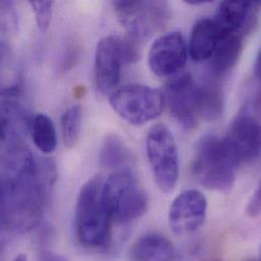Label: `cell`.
Returning a JSON list of instances; mask_svg holds the SVG:
<instances>
[{"label": "cell", "instance_id": "277c9868", "mask_svg": "<svg viewBox=\"0 0 261 261\" xmlns=\"http://www.w3.org/2000/svg\"><path fill=\"white\" fill-rule=\"evenodd\" d=\"M140 50L136 39L107 36L100 40L95 56V81L102 95H111L118 85L124 63L139 59Z\"/></svg>", "mask_w": 261, "mask_h": 261}, {"label": "cell", "instance_id": "ba28073f", "mask_svg": "<svg viewBox=\"0 0 261 261\" xmlns=\"http://www.w3.org/2000/svg\"><path fill=\"white\" fill-rule=\"evenodd\" d=\"M166 99L171 114L185 129L197 127L201 119V91L190 73L181 74L169 83Z\"/></svg>", "mask_w": 261, "mask_h": 261}, {"label": "cell", "instance_id": "30bf717a", "mask_svg": "<svg viewBox=\"0 0 261 261\" xmlns=\"http://www.w3.org/2000/svg\"><path fill=\"white\" fill-rule=\"evenodd\" d=\"M207 201L198 190L190 189L179 194L169 211V225L176 235L196 232L206 218Z\"/></svg>", "mask_w": 261, "mask_h": 261}, {"label": "cell", "instance_id": "8992f818", "mask_svg": "<svg viewBox=\"0 0 261 261\" xmlns=\"http://www.w3.org/2000/svg\"><path fill=\"white\" fill-rule=\"evenodd\" d=\"M146 151L158 187L164 193L173 192L179 177V159L175 138L166 125L158 124L149 130Z\"/></svg>", "mask_w": 261, "mask_h": 261}, {"label": "cell", "instance_id": "603a6c76", "mask_svg": "<svg viewBox=\"0 0 261 261\" xmlns=\"http://www.w3.org/2000/svg\"><path fill=\"white\" fill-rule=\"evenodd\" d=\"M77 59H79V48L75 45L68 46L62 58V63H61L62 69L67 70L71 68L75 64Z\"/></svg>", "mask_w": 261, "mask_h": 261}, {"label": "cell", "instance_id": "ffe728a7", "mask_svg": "<svg viewBox=\"0 0 261 261\" xmlns=\"http://www.w3.org/2000/svg\"><path fill=\"white\" fill-rule=\"evenodd\" d=\"M83 119V108L80 105H74L66 109L61 116V132L64 144L71 148L79 141Z\"/></svg>", "mask_w": 261, "mask_h": 261}, {"label": "cell", "instance_id": "3957f363", "mask_svg": "<svg viewBox=\"0 0 261 261\" xmlns=\"http://www.w3.org/2000/svg\"><path fill=\"white\" fill-rule=\"evenodd\" d=\"M102 199L112 221L127 224L147 210V195L129 169L113 172L102 187Z\"/></svg>", "mask_w": 261, "mask_h": 261}, {"label": "cell", "instance_id": "9a60e30c", "mask_svg": "<svg viewBox=\"0 0 261 261\" xmlns=\"http://www.w3.org/2000/svg\"><path fill=\"white\" fill-rule=\"evenodd\" d=\"M222 35L214 19L204 17L194 24L190 37V55L196 62L211 59Z\"/></svg>", "mask_w": 261, "mask_h": 261}, {"label": "cell", "instance_id": "4fadbf2b", "mask_svg": "<svg viewBox=\"0 0 261 261\" xmlns=\"http://www.w3.org/2000/svg\"><path fill=\"white\" fill-rule=\"evenodd\" d=\"M32 118L19 104L5 101L0 103V142L18 144L20 137L31 127Z\"/></svg>", "mask_w": 261, "mask_h": 261}, {"label": "cell", "instance_id": "d4e9b609", "mask_svg": "<svg viewBox=\"0 0 261 261\" xmlns=\"http://www.w3.org/2000/svg\"><path fill=\"white\" fill-rule=\"evenodd\" d=\"M260 64H261V57L260 52L258 53L256 60H255V64H254V75L259 80L260 79Z\"/></svg>", "mask_w": 261, "mask_h": 261}, {"label": "cell", "instance_id": "9c48e42d", "mask_svg": "<svg viewBox=\"0 0 261 261\" xmlns=\"http://www.w3.org/2000/svg\"><path fill=\"white\" fill-rule=\"evenodd\" d=\"M239 166L253 163L260 155V124L252 113L244 108L232 122L224 137Z\"/></svg>", "mask_w": 261, "mask_h": 261}, {"label": "cell", "instance_id": "7a4b0ae2", "mask_svg": "<svg viewBox=\"0 0 261 261\" xmlns=\"http://www.w3.org/2000/svg\"><path fill=\"white\" fill-rule=\"evenodd\" d=\"M103 179L97 175L81 188L75 206V231L82 245L106 247L111 240L112 220L102 199Z\"/></svg>", "mask_w": 261, "mask_h": 261}, {"label": "cell", "instance_id": "2e32d148", "mask_svg": "<svg viewBox=\"0 0 261 261\" xmlns=\"http://www.w3.org/2000/svg\"><path fill=\"white\" fill-rule=\"evenodd\" d=\"M132 258L135 261H174L176 249L165 236L156 233L146 234L134 244Z\"/></svg>", "mask_w": 261, "mask_h": 261}, {"label": "cell", "instance_id": "4316f807", "mask_svg": "<svg viewBox=\"0 0 261 261\" xmlns=\"http://www.w3.org/2000/svg\"><path fill=\"white\" fill-rule=\"evenodd\" d=\"M1 251H2V243L0 241V253H1Z\"/></svg>", "mask_w": 261, "mask_h": 261}, {"label": "cell", "instance_id": "e0dca14e", "mask_svg": "<svg viewBox=\"0 0 261 261\" xmlns=\"http://www.w3.org/2000/svg\"><path fill=\"white\" fill-rule=\"evenodd\" d=\"M133 161L127 145L117 135L110 134L105 137L100 150V164L105 169L116 171L126 168Z\"/></svg>", "mask_w": 261, "mask_h": 261}, {"label": "cell", "instance_id": "44dd1931", "mask_svg": "<svg viewBox=\"0 0 261 261\" xmlns=\"http://www.w3.org/2000/svg\"><path fill=\"white\" fill-rule=\"evenodd\" d=\"M35 13L36 22L41 31H46L50 27L53 12V1H29Z\"/></svg>", "mask_w": 261, "mask_h": 261}, {"label": "cell", "instance_id": "83f0119b", "mask_svg": "<svg viewBox=\"0 0 261 261\" xmlns=\"http://www.w3.org/2000/svg\"><path fill=\"white\" fill-rule=\"evenodd\" d=\"M210 261H222V260H220V259H213V260H210Z\"/></svg>", "mask_w": 261, "mask_h": 261}, {"label": "cell", "instance_id": "ac0fdd59", "mask_svg": "<svg viewBox=\"0 0 261 261\" xmlns=\"http://www.w3.org/2000/svg\"><path fill=\"white\" fill-rule=\"evenodd\" d=\"M31 134L35 145L44 153H51L57 146V134L52 119L46 114H37L32 118Z\"/></svg>", "mask_w": 261, "mask_h": 261}, {"label": "cell", "instance_id": "52a82bcc", "mask_svg": "<svg viewBox=\"0 0 261 261\" xmlns=\"http://www.w3.org/2000/svg\"><path fill=\"white\" fill-rule=\"evenodd\" d=\"M113 110L132 125H143L158 118L163 110L162 93L148 86L128 85L110 95Z\"/></svg>", "mask_w": 261, "mask_h": 261}, {"label": "cell", "instance_id": "484cf974", "mask_svg": "<svg viewBox=\"0 0 261 261\" xmlns=\"http://www.w3.org/2000/svg\"><path fill=\"white\" fill-rule=\"evenodd\" d=\"M185 3L190 5H204L211 3V0H185Z\"/></svg>", "mask_w": 261, "mask_h": 261}, {"label": "cell", "instance_id": "8fae6325", "mask_svg": "<svg viewBox=\"0 0 261 261\" xmlns=\"http://www.w3.org/2000/svg\"><path fill=\"white\" fill-rule=\"evenodd\" d=\"M187 60V47L183 35L171 32L160 36L151 45L148 53V65L158 76H170L177 73Z\"/></svg>", "mask_w": 261, "mask_h": 261}, {"label": "cell", "instance_id": "5b68a950", "mask_svg": "<svg viewBox=\"0 0 261 261\" xmlns=\"http://www.w3.org/2000/svg\"><path fill=\"white\" fill-rule=\"evenodd\" d=\"M120 23L134 39H145L163 31L171 19V8L166 1L113 2Z\"/></svg>", "mask_w": 261, "mask_h": 261}, {"label": "cell", "instance_id": "d6986e66", "mask_svg": "<svg viewBox=\"0 0 261 261\" xmlns=\"http://www.w3.org/2000/svg\"><path fill=\"white\" fill-rule=\"evenodd\" d=\"M201 91V119L216 121L225 109V97L223 91L216 84L200 86Z\"/></svg>", "mask_w": 261, "mask_h": 261}, {"label": "cell", "instance_id": "7402d4cb", "mask_svg": "<svg viewBox=\"0 0 261 261\" xmlns=\"http://www.w3.org/2000/svg\"><path fill=\"white\" fill-rule=\"evenodd\" d=\"M260 187H258L250 197L246 207V214L250 218H257L260 215Z\"/></svg>", "mask_w": 261, "mask_h": 261}, {"label": "cell", "instance_id": "6da1fadb", "mask_svg": "<svg viewBox=\"0 0 261 261\" xmlns=\"http://www.w3.org/2000/svg\"><path fill=\"white\" fill-rule=\"evenodd\" d=\"M239 164L224 137L203 136L196 145L192 174L203 187L226 191L233 187Z\"/></svg>", "mask_w": 261, "mask_h": 261}, {"label": "cell", "instance_id": "5bb4252c", "mask_svg": "<svg viewBox=\"0 0 261 261\" xmlns=\"http://www.w3.org/2000/svg\"><path fill=\"white\" fill-rule=\"evenodd\" d=\"M243 36L241 33L222 36L211 57V71L214 77L221 79L235 67L242 53Z\"/></svg>", "mask_w": 261, "mask_h": 261}, {"label": "cell", "instance_id": "7c38bea8", "mask_svg": "<svg viewBox=\"0 0 261 261\" xmlns=\"http://www.w3.org/2000/svg\"><path fill=\"white\" fill-rule=\"evenodd\" d=\"M259 1H224L220 4L214 18L221 35L249 33L255 25L254 9L259 7Z\"/></svg>", "mask_w": 261, "mask_h": 261}, {"label": "cell", "instance_id": "cb8c5ba5", "mask_svg": "<svg viewBox=\"0 0 261 261\" xmlns=\"http://www.w3.org/2000/svg\"><path fill=\"white\" fill-rule=\"evenodd\" d=\"M41 261H66L62 256L55 254L50 251L42 252L41 254Z\"/></svg>", "mask_w": 261, "mask_h": 261}]
</instances>
